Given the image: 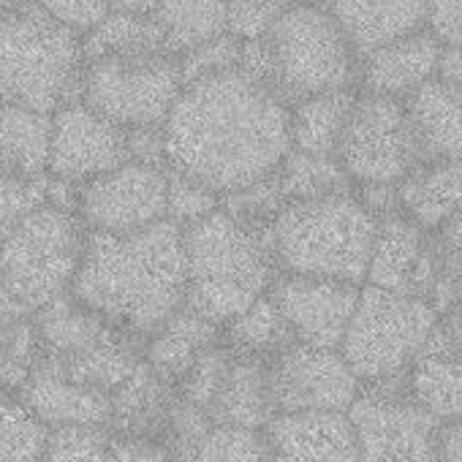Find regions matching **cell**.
Returning a JSON list of instances; mask_svg holds the SVG:
<instances>
[{"label": "cell", "instance_id": "1", "mask_svg": "<svg viewBox=\"0 0 462 462\" xmlns=\"http://www.w3.org/2000/svg\"><path fill=\"white\" fill-rule=\"evenodd\" d=\"M289 123L291 106L243 69L185 82L161 125L166 169L217 196L235 193L281 169Z\"/></svg>", "mask_w": 462, "mask_h": 462}, {"label": "cell", "instance_id": "2", "mask_svg": "<svg viewBox=\"0 0 462 462\" xmlns=\"http://www.w3.org/2000/svg\"><path fill=\"white\" fill-rule=\"evenodd\" d=\"M71 297L128 337H150L185 308L182 228L161 220L134 235H88Z\"/></svg>", "mask_w": 462, "mask_h": 462}, {"label": "cell", "instance_id": "3", "mask_svg": "<svg viewBox=\"0 0 462 462\" xmlns=\"http://www.w3.org/2000/svg\"><path fill=\"white\" fill-rule=\"evenodd\" d=\"M185 308L220 329L267 297L278 267L264 235L231 220L223 209L182 231Z\"/></svg>", "mask_w": 462, "mask_h": 462}, {"label": "cell", "instance_id": "4", "mask_svg": "<svg viewBox=\"0 0 462 462\" xmlns=\"http://www.w3.org/2000/svg\"><path fill=\"white\" fill-rule=\"evenodd\" d=\"M82 36L33 0H0V101L39 115L79 101Z\"/></svg>", "mask_w": 462, "mask_h": 462}, {"label": "cell", "instance_id": "5", "mask_svg": "<svg viewBox=\"0 0 462 462\" xmlns=\"http://www.w3.org/2000/svg\"><path fill=\"white\" fill-rule=\"evenodd\" d=\"M378 220L354 193L291 201L267 231L278 273L365 286Z\"/></svg>", "mask_w": 462, "mask_h": 462}, {"label": "cell", "instance_id": "6", "mask_svg": "<svg viewBox=\"0 0 462 462\" xmlns=\"http://www.w3.org/2000/svg\"><path fill=\"white\" fill-rule=\"evenodd\" d=\"M88 228L71 209L44 204L0 237V321L33 319L69 294Z\"/></svg>", "mask_w": 462, "mask_h": 462}, {"label": "cell", "instance_id": "7", "mask_svg": "<svg viewBox=\"0 0 462 462\" xmlns=\"http://www.w3.org/2000/svg\"><path fill=\"white\" fill-rule=\"evenodd\" d=\"M264 82L291 106L302 98L356 90L359 58L319 0H294L262 39Z\"/></svg>", "mask_w": 462, "mask_h": 462}, {"label": "cell", "instance_id": "8", "mask_svg": "<svg viewBox=\"0 0 462 462\" xmlns=\"http://www.w3.org/2000/svg\"><path fill=\"white\" fill-rule=\"evenodd\" d=\"M438 313L405 294L362 286L340 354L362 389L402 381L411 362L438 327Z\"/></svg>", "mask_w": 462, "mask_h": 462}, {"label": "cell", "instance_id": "9", "mask_svg": "<svg viewBox=\"0 0 462 462\" xmlns=\"http://www.w3.org/2000/svg\"><path fill=\"white\" fill-rule=\"evenodd\" d=\"M177 55H104L85 60L79 101L123 131L163 125L180 90Z\"/></svg>", "mask_w": 462, "mask_h": 462}, {"label": "cell", "instance_id": "10", "mask_svg": "<svg viewBox=\"0 0 462 462\" xmlns=\"http://www.w3.org/2000/svg\"><path fill=\"white\" fill-rule=\"evenodd\" d=\"M365 286L416 297L427 302L438 319L462 302L459 291L446 275L435 235L416 226L408 215L378 220Z\"/></svg>", "mask_w": 462, "mask_h": 462}, {"label": "cell", "instance_id": "11", "mask_svg": "<svg viewBox=\"0 0 462 462\" xmlns=\"http://www.w3.org/2000/svg\"><path fill=\"white\" fill-rule=\"evenodd\" d=\"M337 161L354 185H397L400 180H405L419 166V152L402 101L356 90Z\"/></svg>", "mask_w": 462, "mask_h": 462}, {"label": "cell", "instance_id": "12", "mask_svg": "<svg viewBox=\"0 0 462 462\" xmlns=\"http://www.w3.org/2000/svg\"><path fill=\"white\" fill-rule=\"evenodd\" d=\"M359 462H438L440 421L405 394V378L362 389L348 408Z\"/></svg>", "mask_w": 462, "mask_h": 462}, {"label": "cell", "instance_id": "13", "mask_svg": "<svg viewBox=\"0 0 462 462\" xmlns=\"http://www.w3.org/2000/svg\"><path fill=\"white\" fill-rule=\"evenodd\" d=\"M169 169L125 161L79 185L77 217L88 235H134L166 220Z\"/></svg>", "mask_w": 462, "mask_h": 462}, {"label": "cell", "instance_id": "14", "mask_svg": "<svg viewBox=\"0 0 462 462\" xmlns=\"http://www.w3.org/2000/svg\"><path fill=\"white\" fill-rule=\"evenodd\" d=\"M275 413H348L362 383L340 351L289 343L267 359Z\"/></svg>", "mask_w": 462, "mask_h": 462}, {"label": "cell", "instance_id": "15", "mask_svg": "<svg viewBox=\"0 0 462 462\" xmlns=\"http://www.w3.org/2000/svg\"><path fill=\"white\" fill-rule=\"evenodd\" d=\"M125 161V131L82 101H71L50 115L47 177L79 188Z\"/></svg>", "mask_w": 462, "mask_h": 462}, {"label": "cell", "instance_id": "16", "mask_svg": "<svg viewBox=\"0 0 462 462\" xmlns=\"http://www.w3.org/2000/svg\"><path fill=\"white\" fill-rule=\"evenodd\" d=\"M359 291L362 286L354 283L278 273L267 294L281 310L294 343L337 351L356 310Z\"/></svg>", "mask_w": 462, "mask_h": 462}, {"label": "cell", "instance_id": "17", "mask_svg": "<svg viewBox=\"0 0 462 462\" xmlns=\"http://www.w3.org/2000/svg\"><path fill=\"white\" fill-rule=\"evenodd\" d=\"M17 400L47 430L109 427L112 419V394L85 386L44 362L28 375Z\"/></svg>", "mask_w": 462, "mask_h": 462}, {"label": "cell", "instance_id": "18", "mask_svg": "<svg viewBox=\"0 0 462 462\" xmlns=\"http://www.w3.org/2000/svg\"><path fill=\"white\" fill-rule=\"evenodd\" d=\"M262 432L278 462H359L348 413H275Z\"/></svg>", "mask_w": 462, "mask_h": 462}, {"label": "cell", "instance_id": "19", "mask_svg": "<svg viewBox=\"0 0 462 462\" xmlns=\"http://www.w3.org/2000/svg\"><path fill=\"white\" fill-rule=\"evenodd\" d=\"M438 55L440 44L427 31L389 42L359 60L356 90L405 101L424 82L435 79Z\"/></svg>", "mask_w": 462, "mask_h": 462}, {"label": "cell", "instance_id": "20", "mask_svg": "<svg viewBox=\"0 0 462 462\" xmlns=\"http://www.w3.org/2000/svg\"><path fill=\"white\" fill-rule=\"evenodd\" d=\"M356 58L424 31V0H319Z\"/></svg>", "mask_w": 462, "mask_h": 462}, {"label": "cell", "instance_id": "21", "mask_svg": "<svg viewBox=\"0 0 462 462\" xmlns=\"http://www.w3.org/2000/svg\"><path fill=\"white\" fill-rule=\"evenodd\" d=\"M405 394L440 424L462 419V356L440 321L405 373Z\"/></svg>", "mask_w": 462, "mask_h": 462}, {"label": "cell", "instance_id": "22", "mask_svg": "<svg viewBox=\"0 0 462 462\" xmlns=\"http://www.w3.org/2000/svg\"><path fill=\"white\" fill-rule=\"evenodd\" d=\"M402 106L419 163L462 161V90L430 79L413 90Z\"/></svg>", "mask_w": 462, "mask_h": 462}, {"label": "cell", "instance_id": "23", "mask_svg": "<svg viewBox=\"0 0 462 462\" xmlns=\"http://www.w3.org/2000/svg\"><path fill=\"white\" fill-rule=\"evenodd\" d=\"M223 343V329L199 313L182 308L163 321L150 337H144L142 365L163 383H180L201 354Z\"/></svg>", "mask_w": 462, "mask_h": 462}, {"label": "cell", "instance_id": "24", "mask_svg": "<svg viewBox=\"0 0 462 462\" xmlns=\"http://www.w3.org/2000/svg\"><path fill=\"white\" fill-rule=\"evenodd\" d=\"M31 321L42 346V362L55 367L85 356L117 332L79 300H74L71 291L42 308Z\"/></svg>", "mask_w": 462, "mask_h": 462}, {"label": "cell", "instance_id": "25", "mask_svg": "<svg viewBox=\"0 0 462 462\" xmlns=\"http://www.w3.org/2000/svg\"><path fill=\"white\" fill-rule=\"evenodd\" d=\"M207 416L217 427L264 430L275 416L267 359L235 354Z\"/></svg>", "mask_w": 462, "mask_h": 462}, {"label": "cell", "instance_id": "26", "mask_svg": "<svg viewBox=\"0 0 462 462\" xmlns=\"http://www.w3.org/2000/svg\"><path fill=\"white\" fill-rule=\"evenodd\" d=\"M402 215L424 231H438L462 209V161L419 163L397 182Z\"/></svg>", "mask_w": 462, "mask_h": 462}, {"label": "cell", "instance_id": "27", "mask_svg": "<svg viewBox=\"0 0 462 462\" xmlns=\"http://www.w3.org/2000/svg\"><path fill=\"white\" fill-rule=\"evenodd\" d=\"M356 90H332L291 104V150L337 158Z\"/></svg>", "mask_w": 462, "mask_h": 462}, {"label": "cell", "instance_id": "28", "mask_svg": "<svg viewBox=\"0 0 462 462\" xmlns=\"http://www.w3.org/2000/svg\"><path fill=\"white\" fill-rule=\"evenodd\" d=\"M150 17L166 39V47L182 52L226 33V0H158Z\"/></svg>", "mask_w": 462, "mask_h": 462}, {"label": "cell", "instance_id": "29", "mask_svg": "<svg viewBox=\"0 0 462 462\" xmlns=\"http://www.w3.org/2000/svg\"><path fill=\"white\" fill-rule=\"evenodd\" d=\"M50 117L0 101V169L42 177L47 174Z\"/></svg>", "mask_w": 462, "mask_h": 462}, {"label": "cell", "instance_id": "30", "mask_svg": "<svg viewBox=\"0 0 462 462\" xmlns=\"http://www.w3.org/2000/svg\"><path fill=\"white\" fill-rule=\"evenodd\" d=\"M85 60L104 55H152L169 52L163 33L150 14L136 12H109L88 36H82Z\"/></svg>", "mask_w": 462, "mask_h": 462}, {"label": "cell", "instance_id": "31", "mask_svg": "<svg viewBox=\"0 0 462 462\" xmlns=\"http://www.w3.org/2000/svg\"><path fill=\"white\" fill-rule=\"evenodd\" d=\"M275 180L281 185V193L286 204L291 201H316L329 196L354 193V182L340 166L337 158L324 155H308L300 150H291L281 169L275 171Z\"/></svg>", "mask_w": 462, "mask_h": 462}, {"label": "cell", "instance_id": "32", "mask_svg": "<svg viewBox=\"0 0 462 462\" xmlns=\"http://www.w3.org/2000/svg\"><path fill=\"white\" fill-rule=\"evenodd\" d=\"M289 343H294L291 332L270 294L256 300L251 308H245L240 316H235L223 327V346L243 356L273 359Z\"/></svg>", "mask_w": 462, "mask_h": 462}, {"label": "cell", "instance_id": "33", "mask_svg": "<svg viewBox=\"0 0 462 462\" xmlns=\"http://www.w3.org/2000/svg\"><path fill=\"white\" fill-rule=\"evenodd\" d=\"M47 432L17 394H0V462H44Z\"/></svg>", "mask_w": 462, "mask_h": 462}, {"label": "cell", "instance_id": "34", "mask_svg": "<svg viewBox=\"0 0 462 462\" xmlns=\"http://www.w3.org/2000/svg\"><path fill=\"white\" fill-rule=\"evenodd\" d=\"M42 362V346L31 319L0 321V394L20 392Z\"/></svg>", "mask_w": 462, "mask_h": 462}, {"label": "cell", "instance_id": "35", "mask_svg": "<svg viewBox=\"0 0 462 462\" xmlns=\"http://www.w3.org/2000/svg\"><path fill=\"white\" fill-rule=\"evenodd\" d=\"M185 462H278L262 430L217 427L199 440Z\"/></svg>", "mask_w": 462, "mask_h": 462}, {"label": "cell", "instance_id": "36", "mask_svg": "<svg viewBox=\"0 0 462 462\" xmlns=\"http://www.w3.org/2000/svg\"><path fill=\"white\" fill-rule=\"evenodd\" d=\"M44 462H112V432L106 427L50 430Z\"/></svg>", "mask_w": 462, "mask_h": 462}, {"label": "cell", "instance_id": "37", "mask_svg": "<svg viewBox=\"0 0 462 462\" xmlns=\"http://www.w3.org/2000/svg\"><path fill=\"white\" fill-rule=\"evenodd\" d=\"M231 359H235V351L226 348L223 343H217L215 348L201 354L199 362L177 383L180 386V397L185 402H190L193 408L209 413V408H212V402H215V397H217V392H220V386L226 381Z\"/></svg>", "mask_w": 462, "mask_h": 462}, {"label": "cell", "instance_id": "38", "mask_svg": "<svg viewBox=\"0 0 462 462\" xmlns=\"http://www.w3.org/2000/svg\"><path fill=\"white\" fill-rule=\"evenodd\" d=\"M47 204V174H20L0 169V237L23 217Z\"/></svg>", "mask_w": 462, "mask_h": 462}, {"label": "cell", "instance_id": "39", "mask_svg": "<svg viewBox=\"0 0 462 462\" xmlns=\"http://www.w3.org/2000/svg\"><path fill=\"white\" fill-rule=\"evenodd\" d=\"M217 209H220V196L215 190L169 171V188H166V220L169 223L185 231L207 220Z\"/></svg>", "mask_w": 462, "mask_h": 462}, {"label": "cell", "instance_id": "40", "mask_svg": "<svg viewBox=\"0 0 462 462\" xmlns=\"http://www.w3.org/2000/svg\"><path fill=\"white\" fill-rule=\"evenodd\" d=\"M294 0H226V33L243 44L262 42Z\"/></svg>", "mask_w": 462, "mask_h": 462}, {"label": "cell", "instance_id": "41", "mask_svg": "<svg viewBox=\"0 0 462 462\" xmlns=\"http://www.w3.org/2000/svg\"><path fill=\"white\" fill-rule=\"evenodd\" d=\"M180 71H182V82H193L201 77H212V74H223L231 69H240L243 60V42H237L235 36H215L188 52H182L180 58Z\"/></svg>", "mask_w": 462, "mask_h": 462}, {"label": "cell", "instance_id": "42", "mask_svg": "<svg viewBox=\"0 0 462 462\" xmlns=\"http://www.w3.org/2000/svg\"><path fill=\"white\" fill-rule=\"evenodd\" d=\"M33 4L79 36H88L112 12L109 0H33Z\"/></svg>", "mask_w": 462, "mask_h": 462}, {"label": "cell", "instance_id": "43", "mask_svg": "<svg viewBox=\"0 0 462 462\" xmlns=\"http://www.w3.org/2000/svg\"><path fill=\"white\" fill-rule=\"evenodd\" d=\"M424 31L440 47H462V0H424Z\"/></svg>", "mask_w": 462, "mask_h": 462}, {"label": "cell", "instance_id": "44", "mask_svg": "<svg viewBox=\"0 0 462 462\" xmlns=\"http://www.w3.org/2000/svg\"><path fill=\"white\" fill-rule=\"evenodd\" d=\"M112 462H180L161 438L112 432Z\"/></svg>", "mask_w": 462, "mask_h": 462}, {"label": "cell", "instance_id": "45", "mask_svg": "<svg viewBox=\"0 0 462 462\" xmlns=\"http://www.w3.org/2000/svg\"><path fill=\"white\" fill-rule=\"evenodd\" d=\"M432 235H435V245L446 267V275L462 297V209L454 217H448L438 231H432Z\"/></svg>", "mask_w": 462, "mask_h": 462}, {"label": "cell", "instance_id": "46", "mask_svg": "<svg viewBox=\"0 0 462 462\" xmlns=\"http://www.w3.org/2000/svg\"><path fill=\"white\" fill-rule=\"evenodd\" d=\"M354 196L356 201L375 217H392V215H402L400 207V190L392 182H365V185H354Z\"/></svg>", "mask_w": 462, "mask_h": 462}, {"label": "cell", "instance_id": "47", "mask_svg": "<svg viewBox=\"0 0 462 462\" xmlns=\"http://www.w3.org/2000/svg\"><path fill=\"white\" fill-rule=\"evenodd\" d=\"M125 142H128V161L150 163V166H166V161H163V131H161V125L125 131Z\"/></svg>", "mask_w": 462, "mask_h": 462}, {"label": "cell", "instance_id": "48", "mask_svg": "<svg viewBox=\"0 0 462 462\" xmlns=\"http://www.w3.org/2000/svg\"><path fill=\"white\" fill-rule=\"evenodd\" d=\"M438 462H462V419L440 424V430H438Z\"/></svg>", "mask_w": 462, "mask_h": 462}, {"label": "cell", "instance_id": "49", "mask_svg": "<svg viewBox=\"0 0 462 462\" xmlns=\"http://www.w3.org/2000/svg\"><path fill=\"white\" fill-rule=\"evenodd\" d=\"M435 79L454 90H462V47H440Z\"/></svg>", "mask_w": 462, "mask_h": 462}, {"label": "cell", "instance_id": "50", "mask_svg": "<svg viewBox=\"0 0 462 462\" xmlns=\"http://www.w3.org/2000/svg\"><path fill=\"white\" fill-rule=\"evenodd\" d=\"M440 327L446 329L448 340L454 343V348H457L459 356H462V302H459L454 310H448L446 316H440Z\"/></svg>", "mask_w": 462, "mask_h": 462}, {"label": "cell", "instance_id": "51", "mask_svg": "<svg viewBox=\"0 0 462 462\" xmlns=\"http://www.w3.org/2000/svg\"><path fill=\"white\" fill-rule=\"evenodd\" d=\"M158 0H109L112 12H136V14H150Z\"/></svg>", "mask_w": 462, "mask_h": 462}]
</instances>
